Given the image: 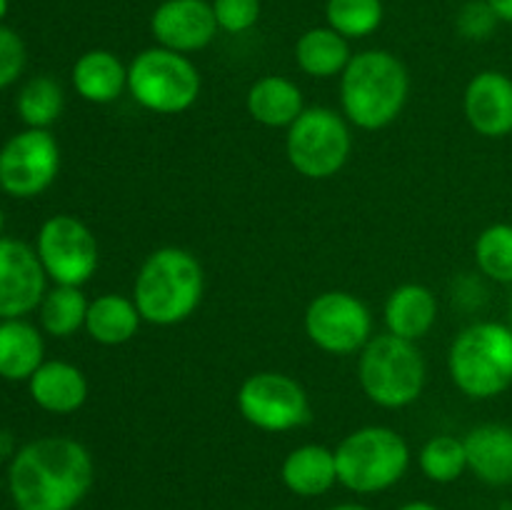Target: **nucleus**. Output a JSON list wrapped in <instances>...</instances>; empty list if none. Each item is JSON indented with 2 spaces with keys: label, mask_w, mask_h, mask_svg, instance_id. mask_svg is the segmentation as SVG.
Returning a JSON list of instances; mask_svg holds the SVG:
<instances>
[{
  "label": "nucleus",
  "mask_w": 512,
  "mask_h": 510,
  "mask_svg": "<svg viewBox=\"0 0 512 510\" xmlns=\"http://www.w3.org/2000/svg\"><path fill=\"white\" fill-rule=\"evenodd\" d=\"M93 483V455L68 435L20 445L8 465V493L18 510H75Z\"/></svg>",
  "instance_id": "1"
},
{
  "label": "nucleus",
  "mask_w": 512,
  "mask_h": 510,
  "mask_svg": "<svg viewBox=\"0 0 512 510\" xmlns=\"http://www.w3.org/2000/svg\"><path fill=\"white\" fill-rule=\"evenodd\" d=\"M410 95L403 60L383 48L353 55L340 75V108L360 130H383L400 118Z\"/></svg>",
  "instance_id": "2"
},
{
  "label": "nucleus",
  "mask_w": 512,
  "mask_h": 510,
  "mask_svg": "<svg viewBox=\"0 0 512 510\" xmlns=\"http://www.w3.org/2000/svg\"><path fill=\"white\" fill-rule=\"evenodd\" d=\"M203 265L190 250L165 245L153 250L140 265L133 285V300L143 323L170 328L198 310L203 300Z\"/></svg>",
  "instance_id": "3"
},
{
  "label": "nucleus",
  "mask_w": 512,
  "mask_h": 510,
  "mask_svg": "<svg viewBox=\"0 0 512 510\" xmlns=\"http://www.w3.org/2000/svg\"><path fill=\"white\" fill-rule=\"evenodd\" d=\"M455 388L473 400H493L512 388V328L500 320H478L460 330L448 350Z\"/></svg>",
  "instance_id": "4"
},
{
  "label": "nucleus",
  "mask_w": 512,
  "mask_h": 510,
  "mask_svg": "<svg viewBox=\"0 0 512 510\" xmlns=\"http://www.w3.org/2000/svg\"><path fill=\"white\" fill-rule=\"evenodd\" d=\"M428 365L418 345L398 335H373L358 355V383L370 403L385 410L413 405L423 395Z\"/></svg>",
  "instance_id": "5"
},
{
  "label": "nucleus",
  "mask_w": 512,
  "mask_h": 510,
  "mask_svg": "<svg viewBox=\"0 0 512 510\" xmlns=\"http://www.w3.org/2000/svg\"><path fill=\"white\" fill-rule=\"evenodd\" d=\"M338 483L358 495L393 488L410 468V445L388 425H365L345 435L335 448Z\"/></svg>",
  "instance_id": "6"
},
{
  "label": "nucleus",
  "mask_w": 512,
  "mask_h": 510,
  "mask_svg": "<svg viewBox=\"0 0 512 510\" xmlns=\"http://www.w3.org/2000/svg\"><path fill=\"white\" fill-rule=\"evenodd\" d=\"M203 78L190 55L145 48L128 65V93L143 110L155 115H180L198 103Z\"/></svg>",
  "instance_id": "7"
},
{
  "label": "nucleus",
  "mask_w": 512,
  "mask_h": 510,
  "mask_svg": "<svg viewBox=\"0 0 512 510\" xmlns=\"http://www.w3.org/2000/svg\"><path fill=\"white\" fill-rule=\"evenodd\" d=\"M285 153L298 175L308 180L335 178L353 153V135L343 113L313 105L288 128Z\"/></svg>",
  "instance_id": "8"
},
{
  "label": "nucleus",
  "mask_w": 512,
  "mask_h": 510,
  "mask_svg": "<svg viewBox=\"0 0 512 510\" xmlns=\"http://www.w3.org/2000/svg\"><path fill=\"white\" fill-rule=\"evenodd\" d=\"M238 413L263 433H288L310 420V398L303 385L278 370L253 373L235 395Z\"/></svg>",
  "instance_id": "9"
},
{
  "label": "nucleus",
  "mask_w": 512,
  "mask_h": 510,
  "mask_svg": "<svg viewBox=\"0 0 512 510\" xmlns=\"http://www.w3.org/2000/svg\"><path fill=\"white\" fill-rule=\"evenodd\" d=\"M35 253L55 285L83 288L100 265L98 238L83 220L68 213L50 215L40 225Z\"/></svg>",
  "instance_id": "10"
},
{
  "label": "nucleus",
  "mask_w": 512,
  "mask_h": 510,
  "mask_svg": "<svg viewBox=\"0 0 512 510\" xmlns=\"http://www.w3.org/2000/svg\"><path fill=\"white\" fill-rule=\"evenodd\" d=\"M305 335L330 355L360 353L373 338V313L348 290H325L305 308Z\"/></svg>",
  "instance_id": "11"
},
{
  "label": "nucleus",
  "mask_w": 512,
  "mask_h": 510,
  "mask_svg": "<svg viewBox=\"0 0 512 510\" xmlns=\"http://www.w3.org/2000/svg\"><path fill=\"white\" fill-rule=\"evenodd\" d=\"M60 173V145L50 130L25 128L0 148V188L10 198L43 195Z\"/></svg>",
  "instance_id": "12"
},
{
  "label": "nucleus",
  "mask_w": 512,
  "mask_h": 510,
  "mask_svg": "<svg viewBox=\"0 0 512 510\" xmlns=\"http://www.w3.org/2000/svg\"><path fill=\"white\" fill-rule=\"evenodd\" d=\"M48 293V275L33 245L0 238V320L25 318L40 308Z\"/></svg>",
  "instance_id": "13"
},
{
  "label": "nucleus",
  "mask_w": 512,
  "mask_h": 510,
  "mask_svg": "<svg viewBox=\"0 0 512 510\" xmlns=\"http://www.w3.org/2000/svg\"><path fill=\"white\" fill-rule=\"evenodd\" d=\"M218 30L208 0H163L150 15L155 43L183 55L208 48Z\"/></svg>",
  "instance_id": "14"
},
{
  "label": "nucleus",
  "mask_w": 512,
  "mask_h": 510,
  "mask_svg": "<svg viewBox=\"0 0 512 510\" xmlns=\"http://www.w3.org/2000/svg\"><path fill=\"white\" fill-rule=\"evenodd\" d=\"M463 113L470 128L490 140L512 135V78L503 70H480L463 93Z\"/></svg>",
  "instance_id": "15"
},
{
  "label": "nucleus",
  "mask_w": 512,
  "mask_h": 510,
  "mask_svg": "<svg viewBox=\"0 0 512 510\" xmlns=\"http://www.w3.org/2000/svg\"><path fill=\"white\" fill-rule=\"evenodd\" d=\"M28 393L40 410L53 415L78 413L90 395L88 378L68 360H45L28 380Z\"/></svg>",
  "instance_id": "16"
},
{
  "label": "nucleus",
  "mask_w": 512,
  "mask_h": 510,
  "mask_svg": "<svg viewBox=\"0 0 512 510\" xmlns=\"http://www.w3.org/2000/svg\"><path fill=\"white\" fill-rule=\"evenodd\" d=\"M468 470L490 488L512 485V425L483 423L463 438Z\"/></svg>",
  "instance_id": "17"
},
{
  "label": "nucleus",
  "mask_w": 512,
  "mask_h": 510,
  "mask_svg": "<svg viewBox=\"0 0 512 510\" xmlns=\"http://www.w3.org/2000/svg\"><path fill=\"white\" fill-rule=\"evenodd\" d=\"M438 298L423 283H403L388 295L383 308L385 328L390 335L418 343L433 330L438 320Z\"/></svg>",
  "instance_id": "18"
},
{
  "label": "nucleus",
  "mask_w": 512,
  "mask_h": 510,
  "mask_svg": "<svg viewBox=\"0 0 512 510\" xmlns=\"http://www.w3.org/2000/svg\"><path fill=\"white\" fill-rule=\"evenodd\" d=\"M73 88L85 103H115L128 90V65L105 48L85 50L73 65Z\"/></svg>",
  "instance_id": "19"
},
{
  "label": "nucleus",
  "mask_w": 512,
  "mask_h": 510,
  "mask_svg": "<svg viewBox=\"0 0 512 510\" xmlns=\"http://www.w3.org/2000/svg\"><path fill=\"white\" fill-rule=\"evenodd\" d=\"M280 478H283L285 488L293 495H298V498H318V495H325L338 483L335 450L318 443L293 448L285 455Z\"/></svg>",
  "instance_id": "20"
},
{
  "label": "nucleus",
  "mask_w": 512,
  "mask_h": 510,
  "mask_svg": "<svg viewBox=\"0 0 512 510\" xmlns=\"http://www.w3.org/2000/svg\"><path fill=\"white\" fill-rule=\"evenodd\" d=\"M45 363V338L38 325L25 318L0 320V378L28 383Z\"/></svg>",
  "instance_id": "21"
},
{
  "label": "nucleus",
  "mask_w": 512,
  "mask_h": 510,
  "mask_svg": "<svg viewBox=\"0 0 512 510\" xmlns=\"http://www.w3.org/2000/svg\"><path fill=\"white\" fill-rule=\"evenodd\" d=\"M245 108L265 128H290L305 110L303 90L285 75H263L250 85Z\"/></svg>",
  "instance_id": "22"
},
{
  "label": "nucleus",
  "mask_w": 512,
  "mask_h": 510,
  "mask_svg": "<svg viewBox=\"0 0 512 510\" xmlns=\"http://www.w3.org/2000/svg\"><path fill=\"white\" fill-rule=\"evenodd\" d=\"M140 310L133 298L120 293H103L88 305V318H85V330L90 338L100 345H125L138 335Z\"/></svg>",
  "instance_id": "23"
},
{
  "label": "nucleus",
  "mask_w": 512,
  "mask_h": 510,
  "mask_svg": "<svg viewBox=\"0 0 512 510\" xmlns=\"http://www.w3.org/2000/svg\"><path fill=\"white\" fill-rule=\"evenodd\" d=\"M350 58H353L350 40L335 33L330 25L308 28L295 43V63L310 78L328 80L335 75H343Z\"/></svg>",
  "instance_id": "24"
},
{
  "label": "nucleus",
  "mask_w": 512,
  "mask_h": 510,
  "mask_svg": "<svg viewBox=\"0 0 512 510\" xmlns=\"http://www.w3.org/2000/svg\"><path fill=\"white\" fill-rule=\"evenodd\" d=\"M90 300L85 298L83 288L75 285H53L45 293L43 303L38 308L40 330L50 338H70L85 328Z\"/></svg>",
  "instance_id": "25"
},
{
  "label": "nucleus",
  "mask_w": 512,
  "mask_h": 510,
  "mask_svg": "<svg viewBox=\"0 0 512 510\" xmlns=\"http://www.w3.org/2000/svg\"><path fill=\"white\" fill-rule=\"evenodd\" d=\"M65 93L63 85L50 75H35L20 88L15 98V110L25 128L50 130V125L63 115Z\"/></svg>",
  "instance_id": "26"
},
{
  "label": "nucleus",
  "mask_w": 512,
  "mask_h": 510,
  "mask_svg": "<svg viewBox=\"0 0 512 510\" xmlns=\"http://www.w3.org/2000/svg\"><path fill=\"white\" fill-rule=\"evenodd\" d=\"M383 0H328L325 23L348 40H363L383 25Z\"/></svg>",
  "instance_id": "27"
},
{
  "label": "nucleus",
  "mask_w": 512,
  "mask_h": 510,
  "mask_svg": "<svg viewBox=\"0 0 512 510\" xmlns=\"http://www.w3.org/2000/svg\"><path fill=\"white\" fill-rule=\"evenodd\" d=\"M418 465L425 478L433 480V483H455L468 470V455H465L463 438H455V435L448 433L433 435L420 448Z\"/></svg>",
  "instance_id": "28"
},
{
  "label": "nucleus",
  "mask_w": 512,
  "mask_h": 510,
  "mask_svg": "<svg viewBox=\"0 0 512 510\" xmlns=\"http://www.w3.org/2000/svg\"><path fill=\"white\" fill-rule=\"evenodd\" d=\"M475 265L493 283L512 285V223H493L478 235Z\"/></svg>",
  "instance_id": "29"
},
{
  "label": "nucleus",
  "mask_w": 512,
  "mask_h": 510,
  "mask_svg": "<svg viewBox=\"0 0 512 510\" xmlns=\"http://www.w3.org/2000/svg\"><path fill=\"white\" fill-rule=\"evenodd\" d=\"M210 5H213L218 28L230 35L253 30L260 20V10H263L260 0H210Z\"/></svg>",
  "instance_id": "30"
},
{
  "label": "nucleus",
  "mask_w": 512,
  "mask_h": 510,
  "mask_svg": "<svg viewBox=\"0 0 512 510\" xmlns=\"http://www.w3.org/2000/svg\"><path fill=\"white\" fill-rule=\"evenodd\" d=\"M500 18L495 10L490 8L488 0H468L463 8L458 10L455 18V28L465 40H488L498 30Z\"/></svg>",
  "instance_id": "31"
},
{
  "label": "nucleus",
  "mask_w": 512,
  "mask_h": 510,
  "mask_svg": "<svg viewBox=\"0 0 512 510\" xmlns=\"http://www.w3.org/2000/svg\"><path fill=\"white\" fill-rule=\"evenodd\" d=\"M25 63H28V50L23 38L13 28L0 25V90L13 85L23 75Z\"/></svg>",
  "instance_id": "32"
},
{
  "label": "nucleus",
  "mask_w": 512,
  "mask_h": 510,
  "mask_svg": "<svg viewBox=\"0 0 512 510\" xmlns=\"http://www.w3.org/2000/svg\"><path fill=\"white\" fill-rule=\"evenodd\" d=\"M488 3L500 18V23L512 25V0H488Z\"/></svg>",
  "instance_id": "33"
},
{
  "label": "nucleus",
  "mask_w": 512,
  "mask_h": 510,
  "mask_svg": "<svg viewBox=\"0 0 512 510\" xmlns=\"http://www.w3.org/2000/svg\"><path fill=\"white\" fill-rule=\"evenodd\" d=\"M398 510H440V508H438V505L428 503V500H410V503L400 505Z\"/></svg>",
  "instance_id": "34"
},
{
  "label": "nucleus",
  "mask_w": 512,
  "mask_h": 510,
  "mask_svg": "<svg viewBox=\"0 0 512 510\" xmlns=\"http://www.w3.org/2000/svg\"><path fill=\"white\" fill-rule=\"evenodd\" d=\"M330 510H370V508H365V505H358V503H343V505H335V508Z\"/></svg>",
  "instance_id": "35"
},
{
  "label": "nucleus",
  "mask_w": 512,
  "mask_h": 510,
  "mask_svg": "<svg viewBox=\"0 0 512 510\" xmlns=\"http://www.w3.org/2000/svg\"><path fill=\"white\" fill-rule=\"evenodd\" d=\"M8 10H10V0H0V25H3V20H5V15H8Z\"/></svg>",
  "instance_id": "36"
},
{
  "label": "nucleus",
  "mask_w": 512,
  "mask_h": 510,
  "mask_svg": "<svg viewBox=\"0 0 512 510\" xmlns=\"http://www.w3.org/2000/svg\"><path fill=\"white\" fill-rule=\"evenodd\" d=\"M505 323H508L510 328H512V293H510V298H508V320H505Z\"/></svg>",
  "instance_id": "37"
},
{
  "label": "nucleus",
  "mask_w": 512,
  "mask_h": 510,
  "mask_svg": "<svg viewBox=\"0 0 512 510\" xmlns=\"http://www.w3.org/2000/svg\"><path fill=\"white\" fill-rule=\"evenodd\" d=\"M3 228H5V215H3V208H0V238H3Z\"/></svg>",
  "instance_id": "38"
}]
</instances>
